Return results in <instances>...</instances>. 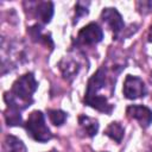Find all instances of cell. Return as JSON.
<instances>
[{"label":"cell","mask_w":152,"mask_h":152,"mask_svg":"<svg viewBox=\"0 0 152 152\" xmlns=\"http://www.w3.org/2000/svg\"><path fill=\"white\" fill-rule=\"evenodd\" d=\"M37 88L38 83L32 72H27L20 76L13 83L11 91L5 93L4 99L7 103V107L19 112L27 108L33 102L32 95Z\"/></svg>","instance_id":"6da1fadb"},{"label":"cell","mask_w":152,"mask_h":152,"mask_svg":"<svg viewBox=\"0 0 152 152\" xmlns=\"http://www.w3.org/2000/svg\"><path fill=\"white\" fill-rule=\"evenodd\" d=\"M24 127L27 134L36 141L46 142L52 138V133L46 126L44 114L40 110H33L28 115Z\"/></svg>","instance_id":"7a4b0ae2"},{"label":"cell","mask_w":152,"mask_h":152,"mask_svg":"<svg viewBox=\"0 0 152 152\" xmlns=\"http://www.w3.org/2000/svg\"><path fill=\"white\" fill-rule=\"evenodd\" d=\"M102 28L96 23H90L80 30L76 37V45H94L102 40Z\"/></svg>","instance_id":"3957f363"},{"label":"cell","mask_w":152,"mask_h":152,"mask_svg":"<svg viewBox=\"0 0 152 152\" xmlns=\"http://www.w3.org/2000/svg\"><path fill=\"white\" fill-rule=\"evenodd\" d=\"M122 91L126 99L135 100L139 97H144L146 95V86L140 77L127 75L124 82Z\"/></svg>","instance_id":"277c9868"},{"label":"cell","mask_w":152,"mask_h":152,"mask_svg":"<svg viewBox=\"0 0 152 152\" xmlns=\"http://www.w3.org/2000/svg\"><path fill=\"white\" fill-rule=\"evenodd\" d=\"M126 114L128 118L135 119L142 128H147L152 124V110L141 104H131L126 109Z\"/></svg>","instance_id":"5b68a950"},{"label":"cell","mask_w":152,"mask_h":152,"mask_svg":"<svg viewBox=\"0 0 152 152\" xmlns=\"http://www.w3.org/2000/svg\"><path fill=\"white\" fill-rule=\"evenodd\" d=\"M101 18L110 27V30L114 32L115 37H118L119 33L125 27V23L122 20V17L115 8H112V7L104 8L102 11V13H101Z\"/></svg>","instance_id":"8992f818"},{"label":"cell","mask_w":152,"mask_h":152,"mask_svg":"<svg viewBox=\"0 0 152 152\" xmlns=\"http://www.w3.org/2000/svg\"><path fill=\"white\" fill-rule=\"evenodd\" d=\"M36 17L39 18L44 24L50 23L53 15V4L51 1H44L36 4Z\"/></svg>","instance_id":"52a82bcc"},{"label":"cell","mask_w":152,"mask_h":152,"mask_svg":"<svg viewBox=\"0 0 152 152\" xmlns=\"http://www.w3.org/2000/svg\"><path fill=\"white\" fill-rule=\"evenodd\" d=\"M78 124L82 127L83 132L88 137H94L99 131V122L96 119H93L87 115H81L78 118Z\"/></svg>","instance_id":"ba28073f"},{"label":"cell","mask_w":152,"mask_h":152,"mask_svg":"<svg viewBox=\"0 0 152 152\" xmlns=\"http://www.w3.org/2000/svg\"><path fill=\"white\" fill-rule=\"evenodd\" d=\"M124 133H125V129L119 122H112L104 129V134L107 137H109L110 139H113L114 141H116V142H120L122 140Z\"/></svg>","instance_id":"9c48e42d"},{"label":"cell","mask_w":152,"mask_h":152,"mask_svg":"<svg viewBox=\"0 0 152 152\" xmlns=\"http://www.w3.org/2000/svg\"><path fill=\"white\" fill-rule=\"evenodd\" d=\"M27 32L30 33V36H31V38H32L33 40L40 42V43H45V44H49V43H50V44L53 46V43H52L51 38L48 37L46 34H43V33H42V27H40L39 25H34V26L30 27V28L27 30Z\"/></svg>","instance_id":"30bf717a"},{"label":"cell","mask_w":152,"mask_h":152,"mask_svg":"<svg viewBox=\"0 0 152 152\" xmlns=\"http://www.w3.org/2000/svg\"><path fill=\"white\" fill-rule=\"evenodd\" d=\"M6 144L10 148V152H27L24 142L13 135H8L6 138Z\"/></svg>","instance_id":"8fae6325"},{"label":"cell","mask_w":152,"mask_h":152,"mask_svg":"<svg viewBox=\"0 0 152 152\" xmlns=\"http://www.w3.org/2000/svg\"><path fill=\"white\" fill-rule=\"evenodd\" d=\"M48 115H49L50 121L55 126H61L66 120V113L61 110V109H49L48 110Z\"/></svg>","instance_id":"7c38bea8"},{"label":"cell","mask_w":152,"mask_h":152,"mask_svg":"<svg viewBox=\"0 0 152 152\" xmlns=\"http://www.w3.org/2000/svg\"><path fill=\"white\" fill-rule=\"evenodd\" d=\"M61 69L63 71L64 77H69V76H74L77 70H78V64L75 61H66L63 59L61 62Z\"/></svg>","instance_id":"4fadbf2b"},{"label":"cell","mask_w":152,"mask_h":152,"mask_svg":"<svg viewBox=\"0 0 152 152\" xmlns=\"http://www.w3.org/2000/svg\"><path fill=\"white\" fill-rule=\"evenodd\" d=\"M5 119L8 126H18L21 125V115L19 110L8 108L7 112H5Z\"/></svg>","instance_id":"5bb4252c"},{"label":"cell","mask_w":152,"mask_h":152,"mask_svg":"<svg viewBox=\"0 0 152 152\" xmlns=\"http://www.w3.org/2000/svg\"><path fill=\"white\" fill-rule=\"evenodd\" d=\"M88 5L89 2H82V1H78L76 4V15H75V21H77L81 17H84L88 14Z\"/></svg>","instance_id":"9a60e30c"},{"label":"cell","mask_w":152,"mask_h":152,"mask_svg":"<svg viewBox=\"0 0 152 152\" xmlns=\"http://www.w3.org/2000/svg\"><path fill=\"white\" fill-rule=\"evenodd\" d=\"M138 10H140L141 13L152 12V1H139L138 2Z\"/></svg>","instance_id":"2e32d148"},{"label":"cell","mask_w":152,"mask_h":152,"mask_svg":"<svg viewBox=\"0 0 152 152\" xmlns=\"http://www.w3.org/2000/svg\"><path fill=\"white\" fill-rule=\"evenodd\" d=\"M148 42L152 43V26L150 27V32H148Z\"/></svg>","instance_id":"e0dca14e"}]
</instances>
